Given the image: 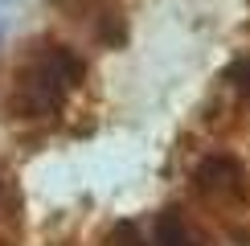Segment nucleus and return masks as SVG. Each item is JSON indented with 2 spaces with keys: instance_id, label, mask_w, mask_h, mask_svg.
<instances>
[{
  "instance_id": "f257e3e1",
  "label": "nucleus",
  "mask_w": 250,
  "mask_h": 246,
  "mask_svg": "<svg viewBox=\"0 0 250 246\" xmlns=\"http://www.w3.org/2000/svg\"><path fill=\"white\" fill-rule=\"evenodd\" d=\"M82 82H86V62L70 45L41 37L21 58L13 86H8V99H4V111L17 127L45 131L70 111Z\"/></svg>"
},
{
  "instance_id": "f03ea898",
  "label": "nucleus",
  "mask_w": 250,
  "mask_h": 246,
  "mask_svg": "<svg viewBox=\"0 0 250 246\" xmlns=\"http://www.w3.org/2000/svg\"><path fill=\"white\" fill-rule=\"evenodd\" d=\"M189 209L217 242L250 246V160L213 148L189 168Z\"/></svg>"
},
{
  "instance_id": "7ed1b4c3",
  "label": "nucleus",
  "mask_w": 250,
  "mask_h": 246,
  "mask_svg": "<svg viewBox=\"0 0 250 246\" xmlns=\"http://www.w3.org/2000/svg\"><path fill=\"white\" fill-rule=\"evenodd\" d=\"M0 246H25V205L4 168H0Z\"/></svg>"
}]
</instances>
